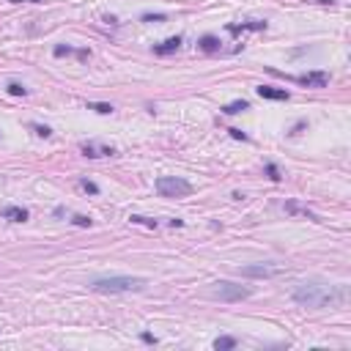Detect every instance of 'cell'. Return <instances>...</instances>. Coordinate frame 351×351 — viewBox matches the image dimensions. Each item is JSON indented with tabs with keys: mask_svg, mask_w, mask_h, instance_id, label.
Masks as SVG:
<instances>
[{
	"mask_svg": "<svg viewBox=\"0 0 351 351\" xmlns=\"http://www.w3.org/2000/svg\"><path fill=\"white\" fill-rule=\"evenodd\" d=\"M250 294H253L250 288L236 286V283H231V280L214 283V296H217V299H222V302H241V299H247Z\"/></svg>",
	"mask_w": 351,
	"mask_h": 351,
	"instance_id": "277c9868",
	"label": "cell"
},
{
	"mask_svg": "<svg viewBox=\"0 0 351 351\" xmlns=\"http://www.w3.org/2000/svg\"><path fill=\"white\" fill-rule=\"evenodd\" d=\"M165 14H143V22H165Z\"/></svg>",
	"mask_w": 351,
	"mask_h": 351,
	"instance_id": "cb8c5ba5",
	"label": "cell"
},
{
	"mask_svg": "<svg viewBox=\"0 0 351 351\" xmlns=\"http://www.w3.org/2000/svg\"><path fill=\"white\" fill-rule=\"evenodd\" d=\"M244 30H266V22H261V19H247V22H241V25H228V33H244Z\"/></svg>",
	"mask_w": 351,
	"mask_h": 351,
	"instance_id": "9c48e42d",
	"label": "cell"
},
{
	"mask_svg": "<svg viewBox=\"0 0 351 351\" xmlns=\"http://www.w3.org/2000/svg\"><path fill=\"white\" fill-rule=\"evenodd\" d=\"M148 280L143 277H126V274H113V277H96L91 283L93 291L102 294H121V291H143Z\"/></svg>",
	"mask_w": 351,
	"mask_h": 351,
	"instance_id": "7a4b0ae2",
	"label": "cell"
},
{
	"mask_svg": "<svg viewBox=\"0 0 351 351\" xmlns=\"http://www.w3.org/2000/svg\"><path fill=\"white\" fill-rule=\"evenodd\" d=\"M80 187H83L85 192H91V195H96V192H99V187L93 184V181H88V179H83V181H80Z\"/></svg>",
	"mask_w": 351,
	"mask_h": 351,
	"instance_id": "603a6c76",
	"label": "cell"
},
{
	"mask_svg": "<svg viewBox=\"0 0 351 351\" xmlns=\"http://www.w3.org/2000/svg\"><path fill=\"white\" fill-rule=\"evenodd\" d=\"M52 55H55V58H63V55H77V50H74V47H66V44H58L55 50H52Z\"/></svg>",
	"mask_w": 351,
	"mask_h": 351,
	"instance_id": "ac0fdd59",
	"label": "cell"
},
{
	"mask_svg": "<svg viewBox=\"0 0 351 351\" xmlns=\"http://www.w3.org/2000/svg\"><path fill=\"white\" fill-rule=\"evenodd\" d=\"M157 192L162 198H187L192 192V184L179 176H159L157 179Z\"/></svg>",
	"mask_w": 351,
	"mask_h": 351,
	"instance_id": "3957f363",
	"label": "cell"
},
{
	"mask_svg": "<svg viewBox=\"0 0 351 351\" xmlns=\"http://www.w3.org/2000/svg\"><path fill=\"white\" fill-rule=\"evenodd\" d=\"M266 176H269V179H272V181H280V179H283V176H280V170H277V165H272V162H269V165H266Z\"/></svg>",
	"mask_w": 351,
	"mask_h": 351,
	"instance_id": "44dd1931",
	"label": "cell"
},
{
	"mask_svg": "<svg viewBox=\"0 0 351 351\" xmlns=\"http://www.w3.org/2000/svg\"><path fill=\"white\" fill-rule=\"evenodd\" d=\"M214 348L217 351H228V348H236V337H217V340H214Z\"/></svg>",
	"mask_w": 351,
	"mask_h": 351,
	"instance_id": "2e32d148",
	"label": "cell"
},
{
	"mask_svg": "<svg viewBox=\"0 0 351 351\" xmlns=\"http://www.w3.org/2000/svg\"><path fill=\"white\" fill-rule=\"evenodd\" d=\"M288 80H296L299 85H307V88H327L329 85L327 72H307V74H296V77H288Z\"/></svg>",
	"mask_w": 351,
	"mask_h": 351,
	"instance_id": "8992f818",
	"label": "cell"
},
{
	"mask_svg": "<svg viewBox=\"0 0 351 351\" xmlns=\"http://www.w3.org/2000/svg\"><path fill=\"white\" fill-rule=\"evenodd\" d=\"M11 3H44V0H11Z\"/></svg>",
	"mask_w": 351,
	"mask_h": 351,
	"instance_id": "83f0119b",
	"label": "cell"
},
{
	"mask_svg": "<svg viewBox=\"0 0 351 351\" xmlns=\"http://www.w3.org/2000/svg\"><path fill=\"white\" fill-rule=\"evenodd\" d=\"M179 47H181V36H173V39H167V42L154 47V52H157V55H170V52H176Z\"/></svg>",
	"mask_w": 351,
	"mask_h": 351,
	"instance_id": "8fae6325",
	"label": "cell"
},
{
	"mask_svg": "<svg viewBox=\"0 0 351 351\" xmlns=\"http://www.w3.org/2000/svg\"><path fill=\"white\" fill-rule=\"evenodd\" d=\"M80 151H83L85 157H91V159H99V157H113L116 148H113V146H99V143H83V146H80Z\"/></svg>",
	"mask_w": 351,
	"mask_h": 351,
	"instance_id": "52a82bcc",
	"label": "cell"
},
{
	"mask_svg": "<svg viewBox=\"0 0 351 351\" xmlns=\"http://www.w3.org/2000/svg\"><path fill=\"white\" fill-rule=\"evenodd\" d=\"M88 110L99 113V116H110V113H113V104H104V102H88Z\"/></svg>",
	"mask_w": 351,
	"mask_h": 351,
	"instance_id": "e0dca14e",
	"label": "cell"
},
{
	"mask_svg": "<svg viewBox=\"0 0 351 351\" xmlns=\"http://www.w3.org/2000/svg\"><path fill=\"white\" fill-rule=\"evenodd\" d=\"M72 222H74V225H80V228H91V217H85V214H74Z\"/></svg>",
	"mask_w": 351,
	"mask_h": 351,
	"instance_id": "ffe728a7",
	"label": "cell"
},
{
	"mask_svg": "<svg viewBox=\"0 0 351 351\" xmlns=\"http://www.w3.org/2000/svg\"><path fill=\"white\" fill-rule=\"evenodd\" d=\"M6 91H9L11 96H25V93H28V88L19 85V83H9V85H6Z\"/></svg>",
	"mask_w": 351,
	"mask_h": 351,
	"instance_id": "d6986e66",
	"label": "cell"
},
{
	"mask_svg": "<svg viewBox=\"0 0 351 351\" xmlns=\"http://www.w3.org/2000/svg\"><path fill=\"white\" fill-rule=\"evenodd\" d=\"M228 132H231V137H233V140H247V134H244V132H239V129H228Z\"/></svg>",
	"mask_w": 351,
	"mask_h": 351,
	"instance_id": "d4e9b609",
	"label": "cell"
},
{
	"mask_svg": "<svg viewBox=\"0 0 351 351\" xmlns=\"http://www.w3.org/2000/svg\"><path fill=\"white\" fill-rule=\"evenodd\" d=\"M198 47H200L203 52H220V39H217V36H203V39L198 42Z\"/></svg>",
	"mask_w": 351,
	"mask_h": 351,
	"instance_id": "4fadbf2b",
	"label": "cell"
},
{
	"mask_svg": "<svg viewBox=\"0 0 351 351\" xmlns=\"http://www.w3.org/2000/svg\"><path fill=\"white\" fill-rule=\"evenodd\" d=\"M313 3H321V6H335V0H313Z\"/></svg>",
	"mask_w": 351,
	"mask_h": 351,
	"instance_id": "4316f807",
	"label": "cell"
},
{
	"mask_svg": "<svg viewBox=\"0 0 351 351\" xmlns=\"http://www.w3.org/2000/svg\"><path fill=\"white\" fill-rule=\"evenodd\" d=\"M244 110H250V104L244 102V99H236V102L222 107V113H225V116H236V113H244Z\"/></svg>",
	"mask_w": 351,
	"mask_h": 351,
	"instance_id": "5bb4252c",
	"label": "cell"
},
{
	"mask_svg": "<svg viewBox=\"0 0 351 351\" xmlns=\"http://www.w3.org/2000/svg\"><path fill=\"white\" fill-rule=\"evenodd\" d=\"M291 299L302 307H335L346 302V288L329 283H302L294 288Z\"/></svg>",
	"mask_w": 351,
	"mask_h": 351,
	"instance_id": "6da1fadb",
	"label": "cell"
},
{
	"mask_svg": "<svg viewBox=\"0 0 351 351\" xmlns=\"http://www.w3.org/2000/svg\"><path fill=\"white\" fill-rule=\"evenodd\" d=\"M0 217L11 220V222H25V220H28V212H25L22 206H6L3 212H0Z\"/></svg>",
	"mask_w": 351,
	"mask_h": 351,
	"instance_id": "30bf717a",
	"label": "cell"
},
{
	"mask_svg": "<svg viewBox=\"0 0 351 351\" xmlns=\"http://www.w3.org/2000/svg\"><path fill=\"white\" fill-rule=\"evenodd\" d=\"M286 212L288 214H302V217H307V220H313V222H321L307 206H299V203H294V200H286Z\"/></svg>",
	"mask_w": 351,
	"mask_h": 351,
	"instance_id": "7c38bea8",
	"label": "cell"
},
{
	"mask_svg": "<svg viewBox=\"0 0 351 351\" xmlns=\"http://www.w3.org/2000/svg\"><path fill=\"white\" fill-rule=\"evenodd\" d=\"M140 340H143V343H157V337L148 335V332H143V335H140Z\"/></svg>",
	"mask_w": 351,
	"mask_h": 351,
	"instance_id": "484cf974",
	"label": "cell"
},
{
	"mask_svg": "<svg viewBox=\"0 0 351 351\" xmlns=\"http://www.w3.org/2000/svg\"><path fill=\"white\" fill-rule=\"evenodd\" d=\"M33 132H36L39 137H50V134H52L50 126H42V124H33Z\"/></svg>",
	"mask_w": 351,
	"mask_h": 351,
	"instance_id": "7402d4cb",
	"label": "cell"
},
{
	"mask_svg": "<svg viewBox=\"0 0 351 351\" xmlns=\"http://www.w3.org/2000/svg\"><path fill=\"white\" fill-rule=\"evenodd\" d=\"M258 96L261 99H272V102H286L291 93L286 88H274V85H258Z\"/></svg>",
	"mask_w": 351,
	"mask_h": 351,
	"instance_id": "ba28073f",
	"label": "cell"
},
{
	"mask_svg": "<svg viewBox=\"0 0 351 351\" xmlns=\"http://www.w3.org/2000/svg\"><path fill=\"white\" fill-rule=\"evenodd\" d=\"M129 222H134V225H146V228H157L159 220H151V217H143V214H132Z\"/></svg>",
	"mask_w": 351,
	"mask_h": 351,
	"instance_id": "9a60e30c",
	"label": "cell"
},
{
	"mask_svg": "<svg viewBox=\"0 0 351 351\" xmlns=\"http://www.w3.org/2000/svg\"><path fill=\"white\" fill-rule=\"evenodd\" d=\"M239 274H241V277L269 280V277H280V274H283V266H272V263H253V266H241Z\"/></svg>",
	"mask_w": 351,
	"mask_h": 351,
	"instance_id": "5b68a950",
	"label": "cell"
}]
</instances>
